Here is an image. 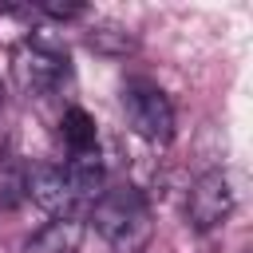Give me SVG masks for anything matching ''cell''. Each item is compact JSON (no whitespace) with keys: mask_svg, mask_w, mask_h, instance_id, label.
Wrapping results in <instances>:
<instances>
[{"mask_svg":"<svg viewBox=\"0 0 253 253\" xmlns=\"http://www.w3.org/2000/svg\"><path fill=\"white\" fill-rule=\"evenodd\" d=\"M83 233H87L83 217H75V213H67V217H51V221L40 225L32 237H24V245H20L16 253H79Z\"/></svg>","mask_w":253,"mask_h":253,"instance_id":"8992f818","label":"cell"},{"mask_svg":"<svg viewBox=\"0 0 253 253\" xmlns=\"http://www.w3.org/2000/svg\"><path fill=\"white\" fill-rule=\"evenodd\" d=\"M0 107H4V83H0Z\"/></svg>","mask_w":253,"mask_h":253,"instance_id":"9c48e42d","label":"cell"},{"mask_svg":"<svg viewBox=\"0 0 253 253\" xmlns=\"http://www.w3.org/2000/svg\"><path fill=\"white\" fill-rule=\"evenodd\" d=\"M91 221H95V233L107 241L111 253H142L154 237V213L134 186L103 190L95 198Z\"/></svg>","mask_w":253,"mask_h":253,"instance_id":"6da1fadb","label":"cell"},{"mask_svg":"<svg viewBox=\"0 0 253 253\" xmlns=\"http://www.w3.org/2000/svg\"><path fill=\"white\" fill-rule=\"evenodd\" d=\"M123 111L138 138L146 142H170L174 138V103L170 95L150 79H130L123 87Z\"/></svg>","mask_w":253,"mask_h":253,"instance_id":"7a4b0ae2","label":"cell"},{"mask_svg":"<svg viewBox=\"0 0 253 253\" xmlns=\"http://www.w3.org/2000/svg\"><path fill=\"white\" fill-rule=\"evenodd\" d=\"M59 138H63V146H67L71 154H91V150H99V130H95V119H91L83 107L63 111Z\"/></svg>","mask_w":253,"mask_h":253,"instance_id":"ba28073f","label":"cell"},{"mask_svg":"<svg viewBox=\"0 0 253 253\" xmlns=\"http://www.w3.org/2000/svg\"><path fill=\"white\" fill-rule=\"evenodd\" d=\"M237 206V190H233V178L225 170H206L194 178L190 194H186V221L198 229V233H210L217 225L229 221Z\"/></svg>","mask_w":253,"mask_h":253,"instance_id":"3957f363","label":"cell"},{"mask_svg":"<svg viewBox=\"0 0 253 253\" xmlns=\"http://www.w3.org/2000/svg\"><path fill=\"white\" fill-rule=\"evenodd\" d=\"M63 174H67V186H71L75 198H99L103 194V158H99V150L71 154Z\"/></svg>","mask_w":253,"mask_h":253,"instance_id":"52a82bcc","label":"cell"},{"mask_svg":"<svg viewBox=\"0 0 253 253\" xmlns=\"http://www.w3.org/2000/svg\"><path fill=\"white\" fill-rule=\"evenodd\" d=\"M16 79L24 91L43 95L67 79V55L55 47H43V43H24L16 51Z\"/></svg>","mask_w":253,"mask_h":253,"instance_id":"277c9868","label":"cell"},{"mask_svg":"<svg viewBox=\"0 0 253 253\" xmlns=\"http://www.w3.org/2000/svg\"><path fill=\"white\" fill-rule=\"evenodd\" d=\"M24 190H28V198H32L40 210H47L51 217H67L71 206L79 202V198L71 194V186H67L63 166H51V162L36 166V170L24 178Z\"/></svg>","mask_w":253,"mask_h":253,"instance_id":"5b68a950","label":"cell"}]
</instances>
